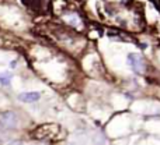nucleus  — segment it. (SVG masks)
Returning <instances> with one entry per match:
<instances>
[{"mask_svg": "<svg viewBox=\"0 0 160 145\" xmlns=\"http://www.w3.org/2000/svg\"><path fill=\"white\" fill-rule=\"evenodd\" d=\"M61 131V127L58 124L53 123H47L42 126L37 127L35 131L32 133V137L35 140H41V141H55L58 138V134Z\"/></svg>", "mask_w": 160, "mask_h": 145, "instance_id": "f257e3e1", "label": "nucleus"}, {"mask_svg": "<svg viewBox=\"0 0 160 145\" xmlns=\"http://www.w3.org/2000/svg\"><path fill=\"white\" fill-rule=\"evenodd\" d=\"M10 67H16V61H11V63H10Z\"/></svg>", "mask_w": 160, "mask_h": 145, "instance_id": "1a4fd4ad", "label": "nucleus"}, {"mask_svg": "<svg viewBox=\"0 0 160 145\" xmlns=\"http://www.w3.org/2000/svg\"><path fill=\"white\" fill-rule=\"evenodd\" d=\"M153 3H155V6H156V8L158 10H160V0H152Z\"/></svg>", "mask_w": 160, "mask_h": 145, "instance_id": "0eeeda50", "label": "nucleus"}, {"mask_svg": "<svg viewBox=\"0 0 160 145\" xmlns=\"http://www.w3.org/2000/svg\"><path fill=\"white\" fill-rule=\"evenodd\" d=\"M18 120H17L16 113L13 112H3L0 113V126L4 129H16Z\"/></svg>", "mask_w": 160, "mask_h": 145, "instance_id": "7ed1b4c3", "label": "nucleus"}, {"mask_svg": "<svg viewBox=\"0 0 160 145\" xmlns=\"http://www.w3.org/2000/svg\"><path fill=\"white\" fill-rule=\"evenodd\" d=\"M0 82H2L3 85H8V84H10V77H7V75H0Z\"/></svg>", "mask_w": 160, "mask_h": 145, "instance_id": "423d86ee", "label": "nucleus"}, {"mask_svg": "<svg viewBox=\"0 0 160 145\" xmlns=\"http://www.w3.org/2000/svg\"><path fill=\"white\" fill-rule=\"evenodd\" d=\"M21 2L35 13H45L49 6V0H21Z\"/></svg>", "mask_w": 160, "mask_h": 145, "instance_id": "20e7f679", "label": "nucleus"}, {"mask_svg": "<svg viewBox=\"0 0 160 145\" xmlns=\"http://www.w3.org/2000/svg\"><path fill=\"white\" fill-rule=\"evenodd\" d=\"M3 43H4V41H3V38L0 36V46H3Z\"/></svg>", "mask_w": 160, "mask_h": 145, "instance_id": "6e6552de", "label": "nucleus"}, {"mask_svg": "<svg viewBox=\"0 0 160 145\" xmlns=\"http://www.w3.org/2000/svg\"><path fill=\"white\" fill-rule=\"evenodd\" d=\"M128 64L132 69V71L136 74H145V71H146V63H145L143 57L138 53L128 55Z\"/></svg>", "mask_w": 160, "mask_h": 145, "instance_id": "f03ea898", "label": "nucleus"}, {"mask_svg": "<svg viewBox=\"0 0 160 145\" xmlns=\"http://www.w3.org/2000/svg\"><path fill=\"white\" fill-rule=\"evenodd\" d=\"M41 93L39 92H22L18 95V99L21 102H27V103H32V102L39 101Z\"/></svg>", "mask_w": 160, "mask_h": 145, "instance_id": "39448f33", "label": "nucleus"}]
</instances>
